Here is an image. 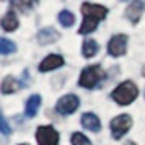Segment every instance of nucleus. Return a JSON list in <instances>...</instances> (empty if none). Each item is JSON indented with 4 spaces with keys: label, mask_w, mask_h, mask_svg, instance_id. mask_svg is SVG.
Segmentation results:
<instances>
[{
    "label": "nucleus",
    "mask_w": 145,
    "mask_h": 145,
    "mask_svg": "<svg viewBox=\"0 0 145 145\" xmlns=\"http://www.w3.org/2000/svg\"><path fill=\"white\" fill-rule=\"evenodd\" d=\"M142 73H144V77H145V65H144V69H142Z\"/></svg>",
    "instance_id": "21"
},
{
    "label": "nucleus",
    "mask_w": 145,
    "mask_h": 145,
    "mask_svg": "<svg viewBox=\"0 0 145 145\" xmlns=\"http://www.w3.org/2000/svg\"><path fill=\"white\" fill-rule=\"evenodd\" d=\"M80 106V99L75 96V95H65V96H62V98L57 101V105H56V109L59 114H72L77 108Z\"/></svg>",
    "instance_id": "6"
},
{
    "label": "nucleus",
    "mask_w": 145,
    "mask_h": 145,
    "mask_svg": "<svg viewBox=\"0 0 145 145\" xmlns=\"http://www.w3.org/2000/svg\"><path fill=\"white\" fill-rule=\"evenodd\" d=\"M125 49H127V36L125 34H116V36H112L109 44H108V52L111 54L112 57L124 56Z\"/></svg>",
    "instance_id": "7"
},
{
    "label": "nucleus",
    "mask_w": 145,
    "mask_h": 145,
    "mask_svg": "<svg viewBox=\"0 0 145 145\" xmlns=\"http://www.w3.org/2000/svg\"><path fill=\"white\" fill-rule=\"evenodd\" d=\"M39 105H41V98L38 95L29 96V99L26 101V106H25V114H26L28 118H34L38 109H39Z\"/></svg>",
    "instance_id": "12"
},
{
    "label": "nucleus",
    "mask_w": 145,
    "mask_h": 145,
    "mask_svg": "<svg viewBox=\"0 0 145 145\" xmlns=\"http://www.w3.org/2000/svg\"><path fill=\"white\" fill-rule=\"evenodd\" d=\"M59 38H60V34L56 29H52V28H44V29H41L39 33H38V42L42 44V46L56 42Z\"/></svg>",
    "instance_id": "10"
},
{
    "label": "nucleus",
    "mask_w": 145,
    "mask_h": 145,
    "mask_svg": "<svg viewBox=\"0 0 145 145\" xmlns=\"http://www.w3.org/2000/svg\"><path fill=\"white\" fill-rule=\"evenodd\" d=\"M2 28L5 31H15L18 28V18L13 12H8L3 18H2Z\"/></svg>",
    "instance_id": "13"
},
{
    "label": "nucleus",
    "mask_w": 145,
    "mask_h": 145,
    "mask_svg": "<svg viewBox=\"0 0 145 145\" xmlns=\"http://www.w3.org/2000/svg\"><path fill=\"white\" fill-rule=\"evenodd\" d=\"M59 21H60L62 26L69 28V26H72L73 23H75V16H73L72 12H69V10H62V12L59 13Z\"/></svg>",
    "instance_id": "16"
},
{
    "label": "nucleus",
    "mask_w": 145,
    "mask_h": 145,
    "mask_svg": "<svg viewBox=\"0 0 145 145\" xmlns=\"http://www.w3.org/2000/svg\"><path fill=\"white\" fill-rule=\"evenodd\" d=\"M82 13H83V23L80 26L78 33L80 34H90L93 33L98 23L105 20L108 15V8L103 5H96V3H82Z\"/></svg>",
    "instance_id": "1"
},
{
    "label": "nucleus",
    "mask_w": 145,
    "mask_h": 145,
    "mask_svg": "<svg viewBox=\"0 0 145 145\" xmlns=\"http://www.w3.org/2000/svg\"><path fill=\"white\" fill-rule=\"evenodd\" d=\"M82 52H83V56H85L86 59L93 57L95 54L98 52V44H96V41H93V39H86L85 42H83Z\"/></svg>",
    "instance_id": "15"
},
{
    "label": "nucleus",
    "mask_w": 145,
    "mask_h": 145,
    "mask_svg": "<svg viewBox=\"0 0 145 145\" xmlns=\"http://www.w3.org/2000/svg\"><path fill=\"white\" fill-rule=\"evenodd\" d=\"M132 125V119L129 114H121L118 118H114L111 121V132H112V137L114 138H121L124 137L127 131L131 129Z\"/></svg>",
    "instance_id": "5"
},
{
    "label": "nucleus",
    "mask_w": 145,
    "mask_h": 145,
    "mask_svg": "<svg viewBox=\"0 0 145 145\" xmlns=\"http://www.w3.org/2000/svg\"><path fill=\"white\" fill-rule=\"evenodd\" d=\"M145 10V2H140V0H134V2H131V5L127 7V10H125V18L131 21V23H138V20H140V16H142V13H144Z\"/></svg>",
    "instance_id": "8"
},
{
    "label": "nucleus",
    "mask_w": 145,
    "mask_h": 145,
    "mask_svg": "<svg viewBox=\"0 0 145 145\" xmlns=\"http://www.w3.org/2000/svg\"><path fill=\"white\" fill-rule=\"evenodd\" d=\"M0 121H2V134H3V135H8V134H10V127H8V124H7V119L2 118Z\"/></svg>",
    "instance_id": "20"
},
{
    "label": "nucleus",
    "mask_w": 145,
    "mask_h": 145,
    "mask_svg": "<svg viewBox=\"0 0 145 145\" xmlns=\"http://www.w3.org/2000/svg\"><path fill=\"white\" fill-rule=\"evenodd\" d=\"M138 95V90L135 83H132V82H124V83H121L119 86H116L111 93V98L121 106H127L131 105L134 99L137 98Z\"/></svg>",
    "instance_id": "2"
},
{
    "label": "nucleus",
    "mask_w": 145,
    "mask_h": 145,
    "mask_svg": "<svg viewBox=\"0 0 145 145\" xmlns=\"http://www.w3.org/2000/svg\"><path fill=\"white\" fill-rule=\"evenodd\" d=\"M16 51V46H15L13 42L7 38H2L0 39V52L3 54V56H7V54H12Z\"/></svg>",
    "instance_id": "17"
},
{
    "label": "nucleus",
    "mask_w": 145,
    "mask_h": 145,
    "mask_svg": "<svg viewBox=\"0 0 145 145\" xmlns=\"http://www.w3.org/2000/svg\"><path fill=\"white\" fill-rule=\"evenodd\" d=\"M64 65V57L59 54H51L39 64V72H49L54 69H59Z\"/></svg>",
    "instance_id": "9"
},
{
    "label": "nucleus",
    "mask_w": 145,
    "mask_h": 145,
    "mask_svg": "<svg viewBox=\"0 0 145 145\" xmlns=\"http://www.w3.org/2000/svg\"><path fill=\"white\" fill-rule=\"evenodd\" d=\"M72 145H91V144H90V140H88L83 134L75 132L72 135Z\"/></svg>",
    "instance_id": "18"
},
{
    "label": "nucleus",
    "mask_w": 145,
    "mask_h": 145,
    "mask_svg": "<svg viewBox=\"0 0 145 145\" xmlns=\"http://www.w3.org/2000/svg\"><path fill=\"white\" fill-rule=\"evenodd\" d=\"M33 5H34L33 2H12V7H13V8H20L21 12H26V10H29Z\"/></svg>",
    "instance_id": "19"
},
{
    "label": "nucleus",
    "mask_w": 145,
    "mask_h": 145,
    "mask_svg": "<svg viewBox=\"0 0 145 145\" xmlns=\"http://www.w3.org/2000/svg\"><path fill=\"white\" fill-rule=\"evenodd\" d=\"M20 86L21 85L18 83V80H16V78H13V77H5L3 82H2V93H3V95L15 93Z\"/></svg>",
    "instance_id": "14"
},
{
    "label": "nucleus",
    "mask_w": 145,
    "mask_h": 145,
    "mask_svg": "<svg viewBox=\"0 0 145 145\" xmlns=\"http://www.w3.org/2000/svg\"><path fill=\"white\" fill-rule=\"evenodd\" d=\"M103 77H105V72L99 67V64L90 65V67H86V69H83V72H82V75H80V78H78V85L83 86V88L91 90V88H95L103 80Z\"/></svg>",
    "instance_id": "3"
},
{
    "label": "nucleus",
    "mask_w": 145,
    "mask_h": 145,
    "mask_svg": "<svg viewBox=\"0 0 145 145\" xmlns=\"http://www.w3.org/2000/svg\"><path fill=\"white\" fill-rule=\"evenodd\" d=\"M36 140L39 145H57L59 134L52 125H41L36 131Z\"/></svg>",
    "instance_id": "4"
},
{
    "label": "nucleus",
    "mask_w": 145,
    "mask_h": 145,
    "mask_svg": "<svg viewBox=\"0 0 145 145\" xmlns=\"http://www.w3.org/2000/svg\"><path fill=\"white\" fill-rule=\"evenodd\" d=\"M131 145H134V144H132V142H131Z\"/></svg>",
    "instance_id": "22"
},
{
    "label": "nucleus",
    "mask_w": 145,
    "mask_h": 145,
    "mask_svg": "<svg viewBox=\"0 0 145 145\" xmlns=\"http://www.w3.org/2000/svg\"><path fill=\"white\" fill-rule=\"evenodd\" d=\"M82 125L88 129V131H93V132H98L101 129V124H99V119L91 114V112H85L83 116H82Z\"/></svg>",
    "instance_id": "11"
}]
</instances>
